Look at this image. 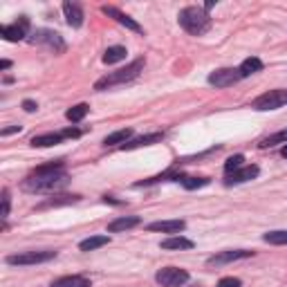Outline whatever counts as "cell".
Listing matches in <instances>:
<instances>
[{
	"label": "cell",
	"instance_id": "1",
	"mask_svg": "<svg viewBox=\"0 0 287 287\" xmlns=\"http://www.w3.org/2000/svg\"><path fill=\"white\" fill-rule=\"evenodd\" d=\"M68 173H65L63 160L52 162V164L39 166L32 170L30 175L23 180V189L30 193H49V191H59L68 184Z\"/></svg>",
	"mask_w": 287,
	"mask_h": 287
},
{
	"label": "cell",
	"instance_id": "2",
	"mask_svg": "<svg viewBox=\"0 0 287 287\" xmlns=\"http://www.w3.org/2000/svg\"><path fill=\"white\" fill-rule=\"evenodd\" d=\"M177 20L193 36H202L211 30V16L202 7H184L180 11V16H177Z\"/></svg>",
	"mask_w": 287,
	"mask_h": 287
},
{
	"label": "cell",
	"instance_id": "3",
	"mask_svg": "<svg viewBox=\"0 0 287 287\" xmlns=\"http://www.w3.org/2000/svg\"><path fill=\"white\" fill-rule=\"evenodd\" d=\"M144 63H146L144 59H135L130 65H126V68L106 74L103 79H99V81L94 83V90H97V92H103V90H110V88H115V85H122V83L132 81V79H137L139 72L144 70Z\"/></svg>",
	"mask_w": 287,
	"mask_h": 287
},
{
	"label": "cell",
	"instance_id": "4",
	"mask_svg": "<svg viewBox=\"0 0 287 287\" xmlns=\"http://www.w3.org/2000/svg\"><path fill=\"white\" fill-rule=\"evenodd\" d=\"M155 281L162 287H182L189 281V272L180 269V267H164L155 274Z\"/></svg>",
	"mask_w": 287,
	"mask_h": 287
},
{
	"label": "cell",
	"instance_id": "5",
	"mask_svg": "<svg viewBox=\"0 0 287 287\" xmlns=\"http://www.w3.org/2000/svg\"><path fill=\"white\" fill-rule=\"evenodd\" d=\"M283 106H287V90H269L253 101L256 110H276Z\"/></svg>",
	"mask_w": 287,
	"mask_h": 287
},
{
	"label": "cell",
	"instance_id": "6",
	"mask_svg": "<svg viewBox=\"0 0 287 287\" xmlns=\"http://www.w3.org/2000/svg\"><path fill=\"white\" fill-rule=\"evenodd\" d=\"M56 258V251H23L16 253V256H7V263L9 265H39V263H47Z\"/></svg>",
	"mask_w": 287,
	"mask_h": 287
},
{
	"label": "cell",
	"instance_id": "7",
	"mask_svg": "<svg viewBox=\"0 0 287 287\" xmlns=\"http://www.w3.org/2000/svg\"><path fill=\"white\" fill-rule=\"evenodd\" d=\"M32 45H47L49 49H54V52H65V43L63 39H61L56 32H49V30H39L34 32V36L30 39Z\"/></svg>",
	"mask_w": 287,
	"mask_h": 287
},
{
	"label": "cell",
	"instance_id": "8",
	"mask_svg": "<svg viewBox=\"0 0 287 287\" xmlns=\"http://www.w3.org/2000/svg\"><path fill=\"white\" fill-rule=\"evenodd\" d=\"M240 72L234 68H222V70H215V72L209 74V83L215 85V88H229V85H234V83L240 81Z\"/></svg>",
	"mask_w": 287,
	"mask_h": 287
},
{
	"label": "cell",
	"instance_id": "9",
	"mask_svg": "<svg viewBox=\"0 0 287 287\" xmlns=\"http://www.w3.org/2000/svg\"><path fill=\"white\" fill-rule=\"evenodd\" d=\"M258 173H260V168H258L256 164L243 166V168H238V170H231V173H227V177H224V184H227V186H234V184H243V182H249V180H256Z\"/></svg>",
	"mask_w": 287,
	"mask_h": 287
},
{
	"label": "cell",
	"instance_id": "10",
	"mask_svg": "<svg viewBox=\"0 0 287 287\" xmlns=\"http://www.w3.org/2000/svg\"><path fill=\"white\" fill-rule=\"evenodd\" d=\"M27 30H30V20H27V16H20L18 23L0 27V34L5 36L7 41H23L27 36Z\"/></svg>",
	"mask_w": 287,
	"mask_h": 287
},
{
	"label": "cell",
	"instance_id": "11",
	"mask_svg": "<svg viewBox=\"0 0 287 287\" xmlns=\"http://www.w3.org/2000/svg\"><path fill=\"white\" fill-rule=\"evenodd\" d=\"M253 256V251H245V249H236V251H222V253H215L206 260L209 267H220V265H227V263H234V260H243V258Z\"/></svg>",
	"mask_w": 287,
	"mask_h": 287
},
{
	"label": "cell",
	"instance_id": "12",
	"mask_svg": "<svg viewBox=\"0 0 287 287\" xmlns=\"http://www.w3.org/2000/svg\"><path fill=\"white\" fill-rule=\"evenodd\" d=\"M101 11H103V14H106V16H110V18H115L119 25L128 27V30H130V32H137V34H141V32H144V30H141V25L137 23V20H132L130 16H126V14H123V11H119L117 7H108V5H106V7H101Z\"/></svg>",
	"mask_w": 287,
	"mask_h": 287
},
{
	"label": "cell",
	"instance_id": "13",
	"mask_svg": "<svg viewBox=\"0 0 287 287\" xmlns=\"http://www.w3.org/2000/svg\"><path fill=\"white\" fill-rule=\"evenodd\" d=\"M186 222L184 220H160V222H151L148 231H162V234H180L184 231Z\"/></svg>",
	"mask_w": 287,
	"mask_h": 287
},
{
	"label": "cell",
	"instance_id": "14",
	"mask_svg": "<svg viewBox=\"0 0 287 287\" xmlns=\"http://www.w3.org/2000/svg\"><path fill=\"white\" fill-rule=\"evenodd\" d=\"M63 14L65 20H68L70 27H81L83 25V9L77 5V2H63Z\"/></svg>",
	"mask_w": 287,
	"mask_h": 287
},
{
	"label": "cell",
	"instance_id": "15",
	"mask_svg": "<svg viewBox=\"0 0 287 287\" xmlns=\"http://www.w3.org/2000/svg\"><path fill=\"white\" fill-rule=\"evenodd\" d=\"M141 220L137 218V215H123V218H117V220H112L110 224H108V231L110 234H119V231H128V229L137 227Z\"/></svg>",
	"mask_w": 287,
	"mask_h": 287
},
{
	"label": "cell",
	"instance_id": "16",
	"mask_svg": "<svg viewBox=\"0 0 287 287\" xmlns=\"http://www.w3.org/2000/svg\"><path fill=\"white\" fill-rule=\"evenodd\" d=\"M65 137L61 132H47V135H36L32 137V146L34 148H49V146H56L61 144Z\"/></svg>",
	"mask_w": 287,
	"mask_h": 287
},
{
	"label": "cell",
	"instance_id": "17",
	"mask_svg": "<svg viewBox=\"0 0 287 287\" xmlns=\"http://www.w3.org/2000/svg\"><path fill=\"white\" fill-rule=\"evenodd\" d=\"M162 141V132H151V135H141V137H135L130 139L128 144H123V151H132V148H141V146H151V144H157Z\"/></svg>",
	"mask_w": 287,
	"mask_h": 287
},
{
	"label": "cell",
	"instance_id": "18",
	"mask_svg": "<svg viewBox=\"0 0 287 287\" xmlns=\"http://www.w3.org/2000/svg\"><path fill=\"white\" fill-rule=\"evenodd\" d=\"M160 247L168 249V251H177V249H193V240L184 238V236H170V238L162 240Z\"/></svg>",
	"mask_w": 287,
	"mask_h": 287
},
{
	"label": "cell",
	"instance_id": "19",
	"mask_svg": "<svg viewBox=\"0 0 287 287\" xmlns=\"http://www.w3.org/2000/svg\"><path fill=\"white\" fill-rule=\"evenodd\" d=\"M126 47H122V45H112V47H108L106 52H103V63L106 65H115L119 63V61L126 59Z\"/></svg>",
	"mask_w": 287,
	"mask_h": 287
},
{
	"label": "cell",
	"instance_id": "20",
	"mask_svg": "<svg viewBox=\"0 0 287 287\" xmlns=\"http://www.w3.org/2000/svg\"><path fill=\"white\" fill-rule=\"evenodd\" d=\"M263 70V61L260 59H256V56H249V59H245L243 63H240V68H238V72H240V77H251V74H256V72H260Z\"/></svg>",
	"mask_w": 287,
	"mask_h": 287
},
{
	"label": "cell",
	"instance_id": "21",
	"mask_svg": "<svg viewBox=\"0 0 287 287\" xmlns=\"http://www.w3.org/2000/svg\"><path fill=\"white\" fill-rule=\"evenodd\" d=\"M130 137H132L130 128H122V130L108 135L106 139H103V146H117V144H122V146H123V144H128V141H130Z\"/></svg>",
	"mask_w": 287,
	"mask_h": 287
},
{
	"label": "cell",
	"instance_id": "22",
	"mask_svg": "<svg viewBox=\"0 0 287 287\" xmlns=\"http://www.w3.org/2000/svg\"><path fill=\"white\" fill-rule=\"evenodd\" d=\"M49 287H90V281L85 276H63L54 281Z\"/></svg>",
	"mask_w": 287,
	"mask_h": 287
},
{
	"label": "cell",
	"instance_id": "23",
	"mask_svg": "<svg viewBox=\"0 0 287 287\" xmlns=\"http://www.w3.org/2000/svg\"><path fill=\"white\" fill-rule=\"evenodd\" d=\"M110 243V238L108 236H92V238H85L81 245H79V249L81 251H94V249L103 247V245Z\"/></svg>",
	"mask_w": 287,
	"mask_h": 287
},
{
	"label": "cell",
	"instance_id": "24",
	"mask_svg": "<svg viewBox=\"0 0 287 287\" xmlns=\"http://www.w3.org/2000/svg\"><path fill=\"white\" fill-rule=\"evenodd\" d=\"M278 144H287V128L285 130L274 132V135H269V137H265V139L260 141V148H272V146H278Z\"/></svg>",
	"mask_w": 287,
	"mask_h": 287
},
{
	"label": "cell",
	"instance_id": "25",
	"mask_svg": "<svg viewBox=\"0 0 287 287\" xmlns=\"http://www.w3.org/2000/svg\"><path fill=\"white\" fill-rule=\"evenodd\" d=\"M88 112H90V106H88V103H79V106L70 108V110L65 112V117H68L70 122H74V123H77V122H81V119L85 117Z\"/></svg>",
	"mask_w": 287,
	"mask_h": 287
},
{
	"label": "cell",
	"instance_id": "26",
	"mask_svg": "<svg viewBox=\"0 0 287 287\" xmlns=\"http://www.w3.org/2000/svg\"><path fill=\"white\" fill-rule=\"evenodd\" d=\"M72 202H79V195H56V198L47 200L39 209H47V206H59V205H72Z\"/></svg>",
	"mask_w": 287,
	"mask_h": 287
},
{
	"label": "cell",
	"instance_id": "27",
	"mask_svg": "<svg viewBox=\"0 0 287 287\" xmlns=\"http://www.w3.org/2000/svg\"><path fill=\"white\" fill-rule=\"evenodd\" d=\"M263 240L269 245H287V231H269L263 236Z\"/></svg>",
	"mask_w": 287,
	"mask_h": 287
},
{
	"label": "cell",
	"instance_id": "28",
	"mask_svg": "<svg viewBox=\"0 0 287 287\" xmlns=\"http://www.w3.org/2000/svg\"><path fill=\"white\" fill-rule=\"evenodd\" d=\"M182 184H184V189H189V191L202 189V186L209 184V177H184V180H182Z\"/></svg>",
	"mask_w": 287,
	"mask_h": 287
},
{
	"label": "cell",
	"instance_id": "29",
	"mask_svg": "<svg viewBox=\"0 0 287 287\" xmlns=\"http://www.w3.org/2000/svg\"><path fill=\"white\" fill-rule=\"evenodd\" d=\"M245 166V155H234L229 157L227 162H224V168H227V173H231V170H238Z\"/></svg>",
	"mask_w": 287,
	"mask_h": 287
},
{
	"label": "cell",
	"instance_id": "30",
	"mask_svg": "<svg viewBox=\"0 0 287 287\" xmlns=\"http://www.w3.org/2000/svg\"><path fill=\"white\" fill-rule=\"evenodd\" d=\"M240 285H243V281H240V278H234V276H227L218 283V287H240Z\"/></svg>",
	"mask_w": 287,
	"mask_h": 287
},
{
	"label": "cell",
	"instance_id": "31",
	"mask_svg": "<svg viewBox=\"0 0 287 287\" xmlns=\"http://www.w3.org/2000/svg\"><path fill=\"white\" fill-rule=\"evenodd\" d=\"M9 191H2V211H0V215H2V218H7V215H9Z\"/></svg>",
	"mask_w": 287,
	"mask_h": 287
},
{
	"label": "cell",
	"instance_id": "32",
	"mask_svg": "<svg viewBox=\"0 0 287 287\" xmlns=\"http://www.w3.org/2000/svg\"><path fill=\"white\" fill-rule=\"evenodd\" d=\"M61 135H63V137H74V139H77V137H81V130H79V128H65Z\"/></svg>",
	"mask_w": 287,
	"mask_h": 287
},
{
	"label": "cell",
	"instance_id": "33",
	"mask_svg": "<svg viewBox=\"0 0 287 287\" xmlns=\"http://www.w3.org/2000/svg\"><path fill=\"white\" fill-rule=\"evenodd\" d=\"M20 130H23L20 126H9V128H2V130H0V135L7 137V135H14V132H20Z\"/></svg>",
	"mask_w": 287,
	"mask_h": 287
},
{
	"label": "cell",
	"instance_id": "34",
	"mask_svg": "<svg viewBox=\"0 0 287 287\" xmlns=\"http://www.w3.org/2000/svg\"><path fill=\"white\" fill-rule=\"evenodd\" d=\"M23 108H25V112H36V108H39V106H36V103L32 101V99H25V101H23Z\"/></svg>",
	"mask_w": 287,
	"mask_h": 287
},
{
	"label": "cell",
	"instance_id": "35",
	"mask_svg": "<svg viewBox=\"0 0 287 287\" xmlns=\"http://www.w3.org/2000/svg\"><path fill=\"white\" fill-rule=\"evenodd\" d=\"M9 68H11V61H7V59L0 61V70H9Z\"/></svg>",
	"mask_w": 287,
	"mask_h": 287
},
{
	"label": "cell",
	"instance_id": "36",
	"mask_svg": "<svg viewBox=\"0 0 287 287\" xmlns=\"http://www.w3.org/2000/svg\"><path fill=\"white\" fill-rule=\"evenodd\" d=\"M213 5H215L213 0H209V2H206V5H205V11H206V14H209V9H213Z\"/></svg>",
	"mask_w": 287,
	"mask_h": 287
},
{
	"label": "cell",
	"instance_id": "37",
	"mask_svg": "<svg viewBox=\"0 0 287 287\" xmlns=\"http://www.w3.org/2000/svg\"><path fill=\"white\" fill-rule=\"evenodd\" d=\"M281 155H283V157H285V160H287V146H285V148H283V151H281Z\"/></svg>",
	"mask_w": 287,
	"mask_h": 287
}]
</instances>
